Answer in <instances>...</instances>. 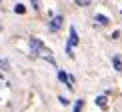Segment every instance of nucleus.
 I'll return each mask as SVG.
<instances>
[{
  "instance_id": "7",
  "label": "nucleus",
  "mask_w": 122,
  "mask_h": 112,
  "mask_svg": "<svg viewBox=\"0 0 122 112\" xmlns=\"http://www.w3.org/2000/svg\"><path fill=\"white\" fill-rule=\"evenodd\" d=\"M58 78H60V82L68 84V74H66V72H62V70H60V72H58ZM68 86H70V84H68Z\"/></svg>"
},
{
  "instance_id": "10",
  "label": "nucleus",
  "mask_w": 122,
  "mask_h": 112,
  "mask_svg": "<svg viewBox=\"0 0 122 112\" xmlns=\"http://www.w3.org/2000/svg\"><path fill=\"white\" fill-rule=\"evenodd\" d=\"M76 4H78V6H90V2H92V0H74Z\"/></svg>"
},
{
  "instance_id": "9",
  "label": "nucleus",
  "mask_w": 122,
  "mask_h": 112,
  "mask_svg": "<svg viewBox=\"0 0 122 112\" xmlns=\"http://www.w3.org/2000/svg\"><path fill=\"white\" fill-rule=\"evenodd\" d=\"M82 106H84L82 100H76V104H74V112H82Z\"/></svg>"
},
{
  "instance_id": "6",
  "label": "nucleus",
  "mask_w": 122,
  "mask_h": 112,
  "mask_svg": "<svg viewBox=\"0 0 122 112\" xmlns=\"http://www.w3.org/2000/svg\"><path fill=\"white\" fill-rule=\"evenodd\" d=\"M112 66H114V70H122V60H120V56H114L112 58Z\"/></svg>"
},
{
  "instance_id": "1",
  "label": "nucleus",
  "mask_w": 122,
  "mask_h": 112,
  "mask_svg": "<svg viewBox=\"0 0 122 112\" xmlns=\"http://www.w3.org/2000/svg\"><path fill=\"white\" fill-rule=\"evenodd\" d=\"M30 46H32V54H34V56H40V58H44L46 62H50L52 66L56 64V58L52 56V52H50V50L44 46V44L40 42L38 38H32V40H30Z\"/></svg>"
},
{
  "instance_id": "11",
  "label": "nucleus",
  "mask_w": 122,
  "mask_h": 112,
  "mask_svg": "<svg viewBox=\"0 0 122 112\" xmlns=\"http://www.w3.org/2000/svg\"><path fill=\"white\" fill-rule=\"evenodd\" d=\"M58 100H60L62 104H68V98H64V96H58Z\"/></svg>"
},
{
  "instance_id": "2",
  "label": "nucleus",
  "mask_w": 122,
  "mask_h": 112,
  "mask_svg": "<svg viewBox=\"0 0 122 112\" xmlns=\"http://www.w3.org/2000/svg\"><path fill=\"white\" fill-rule=\"evenodd\" d=\"M78 46V34H76V28L70 26V36H68V42H66V52L72 56V48Z\"/></svg>"
},
{
  "instance_id": "5",
  "label": "nucleus",
  "mask_w": 122,
  "mask_h": 112,
  "mask_svg": "<svg viewBox=\"0 0 122 112\" xmlns=\"http://www.w3.org/2000/svg\"><path fill=\"white\" fill-rule=\"evenodd\" d=\"M94 22H96V24H100V26H106V24H108V18H106V16H102V14H96Z\"/></svg>"
},
{
  "instance_id": "3",
  "label": "nucleus",
  "mask_w": 122,
  "mask_h": 112,
  "mask_svg": "<svg viewBox=\"0 0 122 112\" xmlns=\"http://www.w3.org/2000/svg\"><path fill=\"white\" fill-rule=\"evenodd\" d=\"M60 26H62V14H56V16H52V20L48 22V30L50 32H58Z\"/></svg>"
},
{
  "instance_id": "12",
  "label": "nucleus",
  "mask_w": 122,
  "mask_h": 112,
  "mask_svg": "<svg viewBox=\"0 0 122 112\" xmlns=\"http://www.w3.org/2000/svg\"><path fill=\"white\" fill-rule=\"evenodd\" d=\"M0 64H2V60H0Z\"/></svg>"
},
{
  "instance_id": "8",
  "label": "nucleus",
  "mask_w": 122,
  "mask_h": 112,
  "mask_svg": "<svg viewBox=\"0 0 122 112\" xmlns=\"http://www.w3.org/2000/svg\"><path fill=\"white\" fill-rule=\"evenodd\" d=\"M14 12L16 14H24L26 12V6H24V4H16V6H14Z\"/></svg>"
},
{
  "instance_id": "4",
  "label": "nucleus",
  "mask_w": 122,
  "mask_h": 112,
  "mask_svg": "<svg viewBox=\"0 0 122 112\" xmlns=\"http://www.w3.org/2000/svg\"><path fill=\"white\" fill-rule=\"evenodd\" d=\"M96 104H98L102 110H106V108H108V102H106V96H96Z\"/></svg>"
}]
</instances>
